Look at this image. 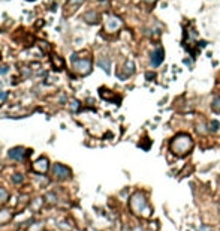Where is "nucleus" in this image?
Instances as JSON below:
<instances>
[{"label": "nucleus", "instance_id": "nucleus-19", "mask_svg": "<svg viewBox=\"0 0 220 231\" xmlns=\"http://www.w3.org/2000/svg\"><path fill=\"white\" fill-rule=\"evenodd\" d=\"M12 180H14L15 183H20V182H23V177H21L20 174H15V176L12 177Z\"/></svg>", "mask_w": 220, "mask_h": 231}, {"label": "nucleus", "instance_id": "nucleus-26", "mask_svg": "<svg viewBox=\"0 0 220 231\" xmlns=\"http://www.w3.org/2000/svg\"><path fill=\"white\" fill-rule=\"evenodd\" d=\"M144 2H147V3H154L156 0H144Z\"/></svg>", "mask_w": 220, "mask_h": 231}, {"label": "nucleus", "instance_id": "nucleus-18", "mask_svg": "<svg viewBox=\"0 0 220 231\" xmlns=\"http://www.w3.org/2000/svg\"><path fill=\"white\" fill-rule=\"evenodd\" d=\"M192 170H193V167H192V165H187V168H186V170L181 173V176H183V177H186V176H187V174H189Z\"/></svg>", "mask_w": 220, "mask_h": 231}, {"label": "nucleus", "instance_id": "nucleus-7", "mask_svg": "<svg viewBox=\"0 0 220 231\" xmlns=\"http://www.w3.org/2000/svg\"><path fill=\"white\" fill-rule=\"evenodd\" d=\"M29 152H26L23 147H15V149H12V150H9V158L11 159H15V161H23L24 158H26V155H27Z\"/></svg>", "mask_w": 220, "mask_h": 231}, {"label": "nucleus", "instance_id": "nucleus-10", "mask_svg": "<svg viewBox=\"0 0 220 231\" xmlns=\"http://www.w3.org/2000/svg\"><path fill=\"white\" fill-rule=\"evenodd\" d=\"M83 2H84V0H68V3H66L68 12H69V14H72L74 11H77V8H78Z\"/></svg>", "mask_w": 220, "mask_h": 231}, {"label": "nucleus", "instance_id": "nucleus-12", "mask_svg": "<svg viewBox=\"0 0 220 231\" xmlns=\"http://www.w3.org/2000/svg\"><path fill=\"white\" fill-rule=\"evenodd\" d=\"M98 65L107 72V74H110V66H111V62L110 59H105V57H102V59H99V62H98Z\"/></svg>", "mask_w": 220, "mask_h": 231}, {"label": "nucleus", "instance_id": "nucleus-22", "mask_svg": "<svg viewBox=\"0 0 220 231\" xmlns=\"http://www.w3.org/2000/svg\"><path fill=\"white\" fill-rule=\"evenodd\" d=\"M47 200H48L50 203H56V197H54L53 194H48V195H47Z\"/></svg>", "mask_w": 220, "mask_h": 231}, {"label": "nucleus", "instance_id": "nucleus-17", "mask_svg": "<svg viewBox=\"0 0 220 231\" xmlns=\"http://www.w3.org/2000/svg\"><path fill=\"white\" fill-rule=\"evenodd\" d=\"M78 108H80V102H78V101H72V102H71V110L75 111V110H78Z\"/></svg>", "mask_w": 220, "mask_h": 231}, {"label": "nucleus", "instance_id": "nucleus-15", "mask_svg": "<svg viewBox=\"0 0 220 231\" xmlns=\"http://www.w3.org/2000/svg\"><path fill=\"white\" fill-rule=\"evenodd\" d=\"M213 110L217 113V111H220V96L219 98H216L214 101H213Z\"/></svg>", "mask_w": 220, "mask_h": 231}, {"label": "nucleus", "instance_id": "nucleus-5", "mask_svg": "<svg viewBox=\"0 0 220 231\" xmlns=\"http://www.w3.org/2000/svg\"><path fill=\"white\" fill-rule=\"evenodd\" d=\"M121 26H123V23H121V20H120L118 17H112V15H111V17L107 18V21H105V30L110 32V33L117 32Z\"/></svg>", "mask_w": 220, "mask_h": 231}, {"label": "nucleus", "instance_id": "nucleus-2", "mask_svg": "<svg viewBox=\"0 0 220 231\" xmlns=\"http://www.w3.org/2000/svg\"><path fill=\"white\" fill-rule=\"evenodd\" d=\"M129 206H130V210H132L135 215H138V216H141V218H145V219H148V218L151 216V213H153L151 207H150L148 203H147L145 194L141 192V191L135 192V194L130 197Z\"/></svg>", "mask_w": 220, "mask_h": 231}, {"label": "nucleus", "instance_id": "nucleus-27", "mask_svg": "<svg viewBox=\"0 0 220 231\" xmlns=\"http://www.w3.org/2000/svg\"><path fill=\"white\" fill-rule=\"evenodd\" d=\"M136 231H141V228H136Z\"/></svg>", "mask_w": 220, "mask_h": 231}, {"label": "nucleus", "instance_id": "nucleus-8", "mask_svg": "<svg viewBox=\"0 0 220 231\" xmlns=\"http://www.w3.org/2000/svg\"><path fill=\"white\" fill-rule=\"evenodd\" d=\"M133 72H135V63H133V62H127V63L123 66V71L118 72V77H120L121 80H124V78L130 77Z\"/></svg>", "mask_w": 220, "mask_h": 231}, {"label": "nucleus", "instance_id": "nucleus-23", "mask_svg": "<svg viewBox=\"0 0 220 231\" xmlns=\"http://www.w3.org/2000/svg\"><path fill=\"white\" fill-rule=\"evenodd\" d=\"M9 71V68H6V66H0V74H6Z\"/></svg>", "mask_w": 220, "mask_h": 231}, {"label": "nucleus", "instance_id": "nucleus-1", "mask_svg": "<svg viewBox=\"0 0 220 231\" xmlns=\"http://www.w3.org/2000/svg\"><path fill=\"white\" fill-rule=\"evenodd\" d=\"M169 149L175 156H180V158L187 156L193 149V140L187 134H178L169 143Z\"/></svg>", "mask_w": 220, "mask_h": 231}, {"label": "nucleus", "instance_id": "nucleus-9", "mask_svg": "<svg viewBox=\"0 0 220 231\" xmlns=\"http://www.w3.org/2000/svg\"><path fill=\"white\" fill-rule=\"evenodd\" d=\"M162 62H163V50L159 47V48H156V51L151 54V63H153V66H159Z\"/></svg>", "mask_w": 220, "mask_h": 231}, {"label": "nucleus", "instance_id": "nucleus-11", "mask_svg": "<svg viewBox=\"0 0 220 231\" xmlns=\"http://www.w3.org/2000/svg\"><path fill=\"white\" fill-rule=\"evenodd\" d=\"M98 18H99V15L96 14V12H87L86 15H84V20L87 21V23H90V24H95V23H98Z\"/></svg>", "mask_w": 220, "mask_h": 231}, {"label": "nucleus", "instance_id": "nucleus-20", "mask_svg": "<svg viewBox=\"0 0 220 231\" xmlns=\"http://www.w3.org/2000/svg\"><path fill=\"white\" fill-rule=\"evenodd\" d=\"M217 128H219V122L213 120V122H211V131H217Z\"/></svg>", "mask_w": 220, "mask_h": 231}, {"label": "nucleus", "instance_id": "nucleus-13", "mask_svg": "<svg viewBox=\"0 0 220 231\" xmlns=\"http://www.w3.org/2000/svg\"><path fill=\"white\" fill-rule=\"evenodd\" d=\"M11 219V212L9 210H0V224H6Z\"/></svg>", "mask_w": 220, "mask_h": 231}, {"label": "nucleus", "instance_id": "nucleus-21", "mask_svg": "<svg viewBox=\"0 0 220 231\" xmlns=\"http://www.w3.org/2000/svg\"><path fill=\"white\" fill-rule=\"evenodd\" d=\"M154 77H156L154 72H147V74H145V78H147V80H153Z\"/></svg>", "mask_w": 220, "mask_h": 231}, {"label": "nucleus", "instance_id": "nucleus-24", "mask_svg": "<svg viewBox=\"0 0 220 231\" xmlns=\"http://www.w3.org/2000/svg\"><path fill=\"white\" fill-rule=\"evenodd\" d=\"M198 231H211V228H210V227H207V225H202V227H201Z\"/></svg>", "mask_w": 220, "mask_h": 231}, {"label": "nucleus", "instance_id": "nucleus-14", "mask_svg": "<svg viewBox=\"0 0 220 231\" xmlns=\"http://www.w3.org/2000/svg\"><path fill=\"white\" fill-rule=\"evenodd\" d=\"M53 65L56 66V69H62L63 68V59L60 56H53Z\"/></svg>", "mask_w": 220, "mask_h": 231}, {"label": "nucleus", "instance_id": "nucleus-28", "mask_svg": "<svg viewBox=\"0 0 220 231\" xmlns=\"http://www.w3.org/2000/svg\"><path fill=\"white\" fill-rule=\"evenodd\" d=\"M219 201H220V200H219Z\"/></svg>", "mask_w": 220, "mask_h": 231}, {"label": "nucleus", "instance_id": "nucleus-4", "mask_svg": "<svg viewBox=\"0 0 220 231\" xmlns=\"http://www.w3.org/2000/svg\"><path fill=\"white\" fill-rule=\"evenodd\" d=\"M53 176L57 179V180H65V179H69L71 177V170L62 164H54L53 165Z\"/></svg>", "mask_w": 220, "mask_h": 231}, {"label": "nucleus", "instance_id": "nucleus-16", "mask_svg": "<svg viewBox=\"0 0 220 231\" xmlns=\"http://www.w3.org/2000/svg\"><path fill=\"white\" fill-rule=\"evenodd\" d=\"M6 200H8V192L3 188H0V203H5Z\"/></svg>", "mask_w": 220, "mask_h": 231}, {"label": "nucleus", "instance_id": "nucleus-3", "mask_svg": "<svg viewBox=\"0 0 220 231\" xmlns=\"http://www.w3.org/2000/svg\"><path fill=\"white\" fill-rule=\"evenodd\" d=\"M74 69L80 74V75H87L92 71V62L90 59H81L74 62Z\"/></svg>", "mask_w": 220, "mask_h": 231}, {"label": "nucleus", "instance_id": "nucleus-6", "mask_svg": "<svg viewBox=\"0 0 220 231\" xmlns=\"http://www.w3.org/2000/svg\"><path fill=\"white\" fill-rule=\"evenodd\" d=\"M48 159L47 158H39L35 164H33V171L38 174H45L48 171Z\"/></svg>", "mask_w": 220, "mask_h": 231}, {"label": "nucleus", "instance_id": "nucleus-25", "mask_svg": "<svg viewBox=\"0 0 220 231\" xmlns=\"http://www.w3.org/2000/svg\"><path fill=\"white\" fill-rule=\"evenodd\" d=\"M6 96H8V92H2L0 93V99H5Z\"/></svg>", "mask_w": 220, "mask_h": 231}]
</instances>
